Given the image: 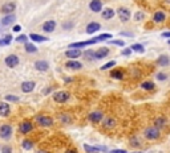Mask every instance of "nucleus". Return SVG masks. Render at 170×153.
<instances>
[{
  "label": "nucleus",
  "instance_id": "5",
  "mask_svg": "<svg viewBox=\"0 0 170 153\" xmlns=\"http://www.w3.org/2000/svg\"><path fill=\"white\" fill-rule=\"evenodd\" d=\"M32 129H33V124H32L29 120H24V122H21L20 125H19L20 133H24V135L32 132Z\"/></svg>",
  "mask_w": 170,
  "mask_h": 153
},
{
  "label": "nucleus",
  "instance_id": "30",
  "mask_svg": "<svg viewBox=\"0 0 170 153\" xmlns=\"http://www.w3.org/2000/svg\"><path fill=\"white\" fill-rule=\"evenodd\" d=\"M130 50H132V52H137V53H144L145 52V48H144V45H141V44H133V45L130 46Z\"/></svg>",
  "mask_w": 170,
  "mask_h": 153
},
{
  "label": "nucleus",
  "instance_id": "43",
  "mask_svg": "<svg viewBox=\"0 0 170 153\" xmlns=\"http://www.w3.org/2000/svg\"><path fill=\"white\" fill-rule=\"evenodd\" d=\"M120 34H121V36H126V37H133V34L129 33V32H121Z\"/></svg>",
  "mask_w": 170,
  "mask_h": 153
},
{
  "label": "nucleus",
  "instance_id": "13",
  "mask_svg": "<svg viewBox=\"0 0 170 153\" xmlns=\"http://www.w3.org/2000/svg\"><path fill=\"white\" fill-rule=\"evenodd\" d=\"M55 29H56V21H53V20L45 21L44 25H43V31H44L45 33H50V32H53Z\"/></svg>",
  "mask_w": 170,
  "mask_h": 153
},
{
  "label": "nucleus",
  "instance_id": "20",
  "mask_svg": "<svg viewBox=\"0 0 170 153\" xmlns=\"http://www.w3.org/2000/svg\"><path fill=\"white\" fill-rule=\"evenodd\" d=\"M65 66H67L68 69H72V70H80V69L82 67V65L80 62H77V61H75V60H71L65 63Z\"/></svg>",
  "mask_w": 170,
  "mask_h": 153
},
{
  "label": "nucleus",
  "instance_id": "48",
  "mask_svg": "<svg viewBox=\"0 0 170 153\" xmlns=\"http://www.w3.org/2000/svg\"><path fill=\"white\" fill-rule=\"evenodd\" d=\"M50 90H52L50 87H49V89H45V90H44V94H49V93H50Z\"/></svg>",
  "mask_w": 170,
  "mask_h": 153
},
{
  "label": "nucleus",
  "instance_id": "18",
  "mask_svg": "<svg viewBox=\"0 0 170 153\" xmlns=\"http://www.w3.org/2000/svg\"><path fill=\"white\" fill-rule=\"evenodd\" d=\"M11 112V107L5 102H0V116H8Z\"/></svg>",
  "mask_w": 170,
  "mask_h": 153
},
{
  "label": "nucleus",
  "instance_id": "25",
  "mask_svg": "<svg viewBox=\"0 0 170 153\" xmlns=\"http://www.w3.org/2000/svg\"><path fill=\"white\" fill-rule=\"evenodd\" d=\"M110 76L114 78V79H122L125 76V73L122 70H120V69H114V70L110 71Z\"/></svg>",
  "mask_w": 170,
  "mask_h": 153
},
{
  "label": "nucleus",
  "instance_id": "51",
  "mask_svg": "<svg viewBox=\"0 0 170 153\" xmlns=\"http://www.w3.org/2000/svg\"><path fill=\"white\" fill-rule=\"evenodd\" d=\"M169 44H170V40H169Z\"/></svg>",
  "mask_w": 170,
  "mask_h": 153
},
{
  "label": "nucleus",
  "instance_id": "15",
  "mask_svg": "<svg viewBox=\"0 0 170 153\" xmlns=\"http://www.w3.org/2000/svg\"><path fill=\"white\" fill-rule=\"evenodd\" d=\"M15 9H16V4H15V3H5V4L2 7V12L5 13V15L13 13V11H15Z\"/></svg>",
  "mask_w": 170,
  "mask_h": 153
},
{
  "label": "nucleus",
  "instance_id": "46",
  "mask_svg": "<svg viewBox=\"0 0 170 153\" xmlns=\"http://www.w3.org/2000/svg\"><path fill=\"white\" fill-rule=\"evenodd\" d=\"M65 153H77V152H76L75 149H68V151L65 152Z\"/></svg>",
  "mask_w": 170,
  "mask_h": 153
},
{
  "label": "nucleus",
  "instance_id": "45",
  "mask_svg": "<svg viewBox=\"0 0 170 153\" xmlns=\"http://www.w3.org/2000/svg\"><path fill=\"white\" fill-rule=\"evenodd\" d=\"M162 37H165V38H170V32H164V33H162Z\"/></svg>",
  "mask_w": 170,
  "mask_h": 153
},
{
  "label": "nucleus",
  "instance_id": "22",
  "mask_svg": "<svg viewBox=\"0 0 170 153\" xmlns=\"http://www.w3.org/2000/svg\"><path fill=\"white\" fill-rule=\"evenodd\" d=\"M84 149L88 153H99L100 151L105 149L104 147H93V145H89V144H84Z\"/></svg>",
  "mask_w": 170,
  "mask_h": 153
},
{
  "label": "nucleus",
  "instance_id": "38",
  "mask_svg": "<svg viewBox=\"0 0 170 153\" xmlns=\"http://www.w3.org/2000/svg\"><path fill=\"white\" fill-rule=\"evenodd\" d=\"M16 42H27V34H20L19 37H16Z\"/></svg>",
  "mask_w": 170,
  "mask_h": 153
},
{
  "label": "nucleus",
  "instance_id": "32",
  "mask_svg": "<svg viewBox=\"0 0 170 153\" xmlns=\"http://www.w3.org/2000/svg\"><path fill=\"white\" fill-rule=\"evenodd\" d=\"M11 41H12V36H11V34H7L5 37H3L2 40H0V46H7V45H9Z\"/></svg>",
  "mask_w": 170,
  "mask_h": 153
},
{
  "label": "nucleus",
  "instance_id": "39",
  "mask_svg": "<svg viewBox=\"0 0 170 153\" xmlns=\"http://www.w3.org/2000/svg\"><path fill=\"white\" fill-rule=\"evenodd\" d=\"M144 17H145V13H142V12H137V13L134 15V19H136V20H142Z\"/></svg>",
  "mask_w": 170,
  "mask_h": 153
},
{
  "label": "nucleus",
  "instance_id": "21",
  "mask_svg": "<svg viewBox=\"0 0 170 153\" xmlns=\"http://www.w3.org/2000/svg\"><path fill=\"white\" fill-rule=\"evenodd\" d=\"M35 67L39 71H47L48 70V67H49V65L47 61H36L35 62Z\"/></svg>",
  "mask_w": 170,
  "mask_h": 153
},
{
  "label": "nucleus",
  "instance_id": "35",
  "mask_svg": "<svg viewBox=\"0 0 170 153\" xmlns=\"http://www.w3.org/2000/svg\"><path fill=\"white\" fill-rule=\"evenodd\" d=\"M5 100H8V102H15V103H17L20 99H19V96H16V95H11V94H8V95H5Z\"/></svg>",
  "mask_w": 170,
  "mask_h": 153
},
{
  "label": "nucleus",
  "instance_id": "36",
  "mask_svg": "<svg viewBox=\"0 0 170 153\" xmlns=\"http://www.w3.org/2000/svg\"><path fill=\"white\" fill-rule=\"evenodd\" d=\"M110 45H117V46H124L125 42L122 41V40H110L109 41Z\"/></svg>",
  "mask_w": 170,
  "mask_h": 153
},
{
  "label": "nucleus",
  "instance_id": "9",
  "mask_svg": "<svg viewBox=\"0 0 170 153\" xmlns=\"http://www.w3.org/2000/svg\"><path fill=\"white\" fill-rule=\"evenodd\" d=\"M101 29V25L99 23H96V21H92V23H89L88 25H86V33L88 34H93V33H96V32H99Z\"/></svg>",
  "mask_w": 170,
  "mask_h": 153
},
{
  "label": "nucleus",
  "instance_id": "12",
  "mask_svg": "<svg viewBox=\"0 0 170 153\" xmlns=\"http://www.w3.org/2000/svg\"><path fill=\"white\" fill-rule=\"evenodd\" d=\"M102 119H104V115L100 111H95V112H90L89 114V120L92 123H100Z\"/></svg>",
  "mask_w": 170,
  "mask_h": 153
},
{
  "label": "nucleus",
  "instance_id": "16",
  "mask_svg": "<svg viewBox=\"0 0 170 153\" xmlns=\"http://www.w3.org/2000/svg\"><path fill=\"white\" fill-rule=\"evenodd\" d=\"M15 21H16V16H15L13 13H9V15H5V16L2 19V24H3V25H5V27H7V25L13 24Z\"/></svg>",
  "mask_w": 170,
  "mask_h": 153
},
{
  "label": "nucleus",
  "instance_id": "27",
  "mask_svg": "<svg viewBox=\"0 0 170 153\" xmlns=\"http://www.w3.org/2000/svg\"><path fill=\"white\" fill-rule=\"evenodd\" d=\"M101 15H102V19L110 20L112 17H113L114 15H116V12H114V11L112 9V8H106V9H104V11H102V13H101Z\"/></svg>",
  "mask_w": 170,
  "mask_h": 153
},
{
  "label": "nucleus",
  "instance_id": "28",
  "mask_svg": "<svg viewBox=\"0 0 170 153\" xmlns=\"http://www.w3.org/2000/svg\"><path fill=\"white\" fill-rule=\"evenodd\" d=\"M24 49H25V52L27 53H36L37 52V46L33 45V44H31V42H25L24 44Z\"/></svg>",
  "mask_w": 170,
  "mask_h": 153
},
{
  "label": "nucleus",
  "instance_id": "52",
  "mask_svg": "<svg viewBox=\"0 0 170 153\" xmlns=\"http://www.w3.org/2000/svg\"><path fill=\"white\" fill-rule=\"evenodd\" d=\"M133 153H134V152H133Z\"/></svg>",
  "mask_w": 170,
  "mask_h": 153
},
{
  "label": "nucleus",
  "instance_id": "44",
  "mask_svg": "<svg viewBox=\"0 0 170 153\" xmlns=\"http://www.w3.org/2000/svg\"><path fill=\"white\" fill-rule=\"evenodd\" d=\"M112 153H126V151H122V149H114V151H112Z\"/></svg>",
  "mask_w": 170,
  "mask_h": 153
},
{
  "label": "nucleus",
  "instance_id": "3",
  "mask_svg": "<svg viewBox=\"0 0 170 153\" xmlns=\"http://www.w3.org/2000/svg\"><path fill=\"white\" fill-rule=\"evenodd\" d=\"M160 135V129L155 128V127H149V128L145 129V137L147 140H157Z\"/></svg>",
  "mask_w": 170,
  "mask_h": 153
},
{
  "label": "nucleus",
  "instance_id": "11",
  "mask_svg": "<svg viewBox=\"0 0 170 153\" xmlns=\"http://www.w3.org/2000/svg\"><path fill=\"white\" fill-rule=\"evenodd\" d=\"M35 86H36V83L33 81H27V82H23L21 83V91L23 93H31V91H33L35 89Z\"/></svg>",
  "mask_w": 170,
  "mask_h": 153
},
{
  "label": "nucleus",
  "instance_id": "50",
  "mask_svg": "<svg viewBox=\"0 0 170 153\" xmlns=\"http://www.w3.org/2000/svg\"><path fill=\"white\" fill-rule=\"evenodd\" d=\"M165 2H168V3H170V0H165Z\"/></svg>",
  "mask_w": 170,
  "mask_h": 153
},
{
  "label": "nucleus",
  "instance_id": "40",
  "mask_svg": "<svg viewBox=\"0 0 170 153\" xmlns=\"http://www.w3.org/2000/svg\"><path fill=\"white\" fill-rule=\"evenodd\" d=\"M157 79H158V81H165V79H166V74H164V73H158V74H157Z\"/></svg>",
  "mask_w": 170,
  "mask_h": 153
},
{
  "label": "nucleus",
  "instance_id": "42",
  "mask_svg": "<svg viewBox=\"0 0 170 153\" xmlns=\"http://www.w3.org/2000/svg\"><path fill=\"white\" fill-rule=\"evenodd\" d=\"M130 53H132V50H130V48H129V49H125L124 52H122V56H130Z\"/></svg>",
  "mask_w": 170,
  "mask_h": 153
},
{
  "label": "nucleus",
  "instance_id": "17",
  "mask_svg": "<svg viewBox=\"0 0 170 153\" xmlns=\"http://www.w3.org/2000/svg\"><path fill=\"white\" fill-rule=\"evenodd\" d=\"M109 54V49L108 48H100L99 50L95 52V60H101V58H105Z\"/></svg>",
  "mask_w": 170,
  "mask_h": 153
},
{
  "label": "nucleus",
  "instance_id": "19",
  "mask_svg": "<svg viewBox=\"0 0 170 153\" xmlns=\"http://www.w3.org/2000/svg\"><path fill=\"white\" fill-rule=\"evenodd\" d=\"M102 125L105 129H112L116 125V120L113 118H104L102 119Z\"/></svg>",
  "mask_w": 170,
  "mask_h": 153
},
{
  "label": "nucleus",
  "instance_id": "34",
  "mask_svg": "<svg viewBox=\"0 0 170 153\" xmlns=\"http://www.w3.org/2000/svg\"><path fill=\"white\" fill-rule=\"evenodd\" d=\"M116 65V61H109V62H106L105 65H102L101 66V70H108V69H112Z\"/></svg>",
  "mask_w": 170,
  "mask_h": 153
},
{
  "label": "nucleus",
  "instance_id": "37",
  "mask_svg": "<svg viewBox=\"0 0 170 153\" xmlns=\"http://www.w3.org/2000/svg\"><path fill=\"white\" fill-rule=\"evenodd\" d=\"M85 57L88 58V60H95V50H86Z\"/></svg>",
  "mask_w": 170,
  "mask_h": 153
},
{
  "label": "nucleus",
  "instance_id": "10",
  "mask_svg": "<svg viewBox=\"0 0 170 153\" xmlns=\"http://www.w3.org/2000/svg\"><path fill=\"white\" fill-rule=\"evenodd\" d=\"M89 8L92 12H101L102 11V2L101 0H92L89 3Z\"/></svg>",
  "mask_w": 170,
  "mask_h": 153
},
{
  "label": "nucleus",
  "instance_id": "6",
  "mask_svg": "<svg viewBox=\"0 0 170 153\" xmlns=\"http://www.w3.org/2000/svg\"><path fill=\"white\" fill-rule=\"evenodd\" d=\"M11 135H12V127L8 125V124H3L2 127H0V137L2 139H9Z\"/></svg>",
  "mask_w": 170,
  "mask_h": 153
},
{
  "label": "nucleus",
  "instance_id": "4",
  "mask_svg": "<svg viewBox=\"0 0 170 153\" xmlns=\"http://www.w3.org/2000/svg\"><path fill=\"white\" fill-rule=\"evenodd\" d=\"M69 93L68 91H57L55 93V95H53V99H55L56 103H65V102L69 100Z\"/></svg>",
  "mask_w": 170,
  "mask_h": 153
},
{
  "label": "nucleus",
  "instance_id": "1",
  "mask_svg": "<svg viewBox=\"0 0 170 153\" xmlns=\"http://www.w3.org/2000/svg\"><path fill=\"white\" fill-rule=\"evenodd\" d=\"M112 38V34L110 33H102L100 36H97L95 38H90V40H85V41H78V42H72L69 44V49H81V48H85L88 45H95L97 42H101V41H105V40H110Z\"/></svg>",
  "mask_w": 170,
  "mask_h": 153
},
{
  "label": "nucleus",
  "instance_id": "2",
  "mask_svg": "<svg viewBox=\"0 0 170 153\" xmlns=\"http://www.w3.org/2000/svg\"><path fill=\"white\" fill-rule=\"evenodd\" d=\"M35 120H36V123L41 127H50L53 124V119L48 115H37Z\"/></svg>",
  "mask_w": 170,
  "mask_h": 153
},
{
  "label": "nucleus",
  "instance_id": "14",
  "mask_svg": "<svg viewBox=\"0 0 170 153\" xmlns=\"http://www.w3.org/2000/svg\"><path fill=\"white\" fill-rule=\"evenodd\" d=\"M65 56L69 58V60H76V58L82 56V54L80 52V49H68L67 52H65Z\"/></svg>",
  "mask_w": 170,
  "mask_h": 153
},
{
  "label": "nucleus",
  "instance_id": "47",
  "mask_svg": "<svg viewBox=\"0 0 170 153\" xmlns=\"http://www.w3.org/2000/svg\"><path fill=\"white\" fill-rule=\"evenodd\" d=\"M3 153H11V148H4V152Z\"/></svg>",
  "mask_w": 170,
  "mask_h": 153
},
{
  "label": "nucleus",
  "instance_id": "26",
  "mask_svg": "<svg viewBox=\"0 0 170 153\" xmlns=\"http://www.w3.org/2000/svg\"><path fill=\"white\" fill-rule=\"evenodd\" d=\"M29 38L32 40V41H35V42H45V41H48V38H47V37H44V36H40V34H36V33H31Z\"/></svg>",
  "mask_w": 170,
  "mask_h": 153
},
{
  "label": "nucleus",
  "instance_id": "24",
  "mask_svg": "<svg viewBox=\"0 0 170 153\" xmlns=\"http://www.w3.org/2000/svg\"><path fill=\"white\" fill-rule=\"evenodd\" d=\"M170 58L168 56H160L157 58V65L158 66H169Z\"/></svg>",
  "mask_w": 170,
  "mask_h": 153
},
{
  "label": "nucleus",
  "instance_id": "49",
  "mask_svg": "<svg viewBox=\"0 0 170 153\" xmlns=\"http://www.w3.org/2000/svg\"><path fill=\"white\" fill-rule=\"evenodd\" d=\"M37 153H48V152H45V151H39Z\"/></svg>",
  "mask_w": 170,
  "mask_h": 153
},
{
  "label": "nucleus",
  "instance_id": "23",
  "mask_svg": "<svg viewBox=\"0 0 170 153\" xmlns=\"http://www.w3.org/2000/svg\"><path fill=\"white\" fill-rule=\"evenodd\" d=\"M165 19H166V15H165V12H161V11H158V12H155L153 15L154 23H162V21H165Z\"/></svg>",
  "mask_w": 170,
  "mask_h": 153
},
{
  "label": "nucleus",
  "instance_id": "7",
  "mask_svg": "<svg viewBox=\"0 0 170 153\" xmlns=\"http://www.w3.org/2000/svg\"><path fill=\"white\" fill-rule=\"evenodd\" d=\"M4 62H5V65L8 67H16L17 65H19V57L17 56H15V54H9L8 57H5V60H4Z\"/></svg>",
  "mask_w": 170,
  "mask_h": 153
},
{
  "label": "nucleus",
  "instance_id": "29",
  "mask_svg": "<svg viewBox=\"0 0 170 153\" xmlns=\"http://www.w3.org/2000/svg\"><path fill=\"white\" fill-rule=\"evenodd\" d=\"M165 125H166V119L165 118H157L154 120V127L155 128L161 129V128H164Z\"/></svg>",
  "mask_w": 170,
  "mask_h": 153
},
{
  "label": "nucleus",
  "instance_id": "31",
  "mask_svg": "<svg viewBox=\"0 0 170 153\" xmlns=\"http://www.w3.org/2000/svg\"><path fill=\"white\" fill-rule=\"evenodd\" d=\"M141 87H142L144 90H147V91H150V90H154V83L153 82H150V81H145V82H142L141 83Z\"/></svg>",
  "mask_w": 170,
  "mask_h": 153
},
{
  "label": "nucleus",
  "instance_id": "41",
  "mask_svg": "<svg viewBox=\"0 0 170 153\" xmlns=\"http://www.w3.org/2000/svg\"><path fill=\"white\" fill-rule=\"evenodd\" d=\"M12 31H13V32H20V31H21V27H20V25H13Z\"/></svg>",
  "mask_w": 170,
  "mask_h": 153
},
{
  "label": "nucleus",
  "instance_id": "8",
  "mask_svg": "<svg viewBox=\"0 0 170 153\" xmlns=\"http://www.w3.org/2000/svg\"><path fill=\"white\" fill-rule=\"evenodd\" d=\"M117 15H118V17H120V20L121 21H128L129 19H130V11L128 9V8H124V7H120V8L117 9Z\"/></svg>",
  "mask_w": 170,
  "mask_h": 153
},
{
  "label": "nucleus",
  "instance_id": "33",
  "mask_svg": "<svg viewBox=\"0 0 170 153\" xmlns=\"http://www.w3.org/2000/svg\"><path fill=\"white\" fill-rule=\"evenodd\" d=\"M21 147H23L25 151H31V149L33 148V143H32L29 139H25L23 143H21Z\"/></svg>",
  "mask_w": 170,
  "mask_h": 153
}]
</instances>
